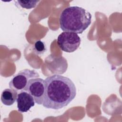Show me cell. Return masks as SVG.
I'll return each instance as SVG.
<instances>
[{
  "instance_id": "obj_4",
  "label": "cell",
  "mask_w": 122,
  "mask_h": 122,
  "mask_svg": "<svg viewBox=\"0 0 122 122\" xmlns=\"http://www.w3.org/2000/svg\"><path fill=\"white\" fill-rule=\"evenodd\" d=\"M81 40L79 36L75 33L62 32L58 37L57 43L62 51L66 52H74L79 47Z\"/></svg>"
},
{
  "instance_id": "obj_3",
  "label": "cell",
  "mask_w": 122,
  "mask_h": 122,
  "mask_svg": "<svg viewBox=\"0 0 122 122\" xmlns=\"http://www.w3.org/2000/svg\"><path fill=\"white\" fill-rule=\"evenodd\" d=\"M39 76L38 72L34 70L23 69L13 76L9 83V87L18 92L25 91L29 81L31 79L38 78Z\"/></svg>"
},
{
  "instance_id": "obj_1",
  "label": "cell",
  "mask_w": 122,
  "mask_h": 122,
  "mask_svg": "<svg viewBox=\"0 0 122 122\" xmlns=\"http://www.w3.org/2000/svg\"><path fill=\"white\" fill-rule=\"evenodd\" d=\"M45 92L42 105L58 110L67 106L76 95V86L69 78L58 74L45 79Z\"/></svg>"
},
{
  "instance_id": "obj_7",
  "label": "cell",
  "mask_w": 122,
  "mask_h": 122,
  "mask_svg": "<svg viewBox=\"0 0 122 122\" xmlns=\"http://www.w3.org/2000/svg\"><path fill=\"white\" fill-rule=\"evenodd\" d=\"M18 94V92L15 90L6 89L1 94V101L4 105L10 106L17 101Z\"/></svg>"
},
{
  "instance_id": "obj_8",
  "label": "cell",
  "mask_w": 122,
  "mask_h": 122,
  "mask_svg": "<svg viewBox=\"0 0 122 122\" xmlns=\"http://www.w3.org/2000/svg\"><path fill=\"white\" fill-rule=\"evenodd\" d=\"M46 50L45 43L41 40L37 41L33 44L32 47L34 53L37 55H42L46 51Z\"/></svg>"
},
{
  "instance_id": "obj_2",
  "label": "cell",
  "mask_w": 122,
  "mask_h": 122,
  "mask_svg": "<svg viewBox=\"0 0 122 122\" xmlns=\"http://www.w3.org/2000/svg\"><path fill=\"white\" fill-rule=\"evenodd\" d=\"M92 15L85 9L79 6H69L61 12L59 23L64 32L81 34L90 26Z\"/></svg>"
},
{
  "instance_id": "obj_6",
  "label": "cell",
  "mask_w": 122,
  "mask_h": 122,
  "mask_svg": "<svg viewBox=\"0 0 122 122\" xmlns=\"http://www.w3.org/2000/svg\"><path fill=\"white\" fill-rule=\"evenodd\" d=\"M17 108L20 112H25L35 105L33 97L26 91H21L18 94Z\"/></svg>"
},
{
  "instance_id": "obj_5",
  "label": "cell",
  "mask_w": 122,
  "mask_h": 122,
  "mask_svg": "<svg viewBox=\"0 0 122 122\" xmlns=\"http://www.w3.org/2000/svg\"><path fill=\"white\" fill-rule=\"evenodd\" d=\"M33 98L35 103L42 104L45 92V80L40 78L30 79L25 89Z\"/></svg>"
},
{
  "instance_id": "obj_9",
  "label": "cell",
  "mask_w": 122,
  "mask_h": 122,
  "mask_svg": "<svg viewBox=\"0 0 122 122\" xmlns=\"http://www.w3.org/2000/svg\"><path fill=\"white\" fill-rule=\"evenodd\" d=\"M39 0H17L18 5L21 8L26 9H30L34 8L37 5Z\"/></svg>"
}]
</instances>
